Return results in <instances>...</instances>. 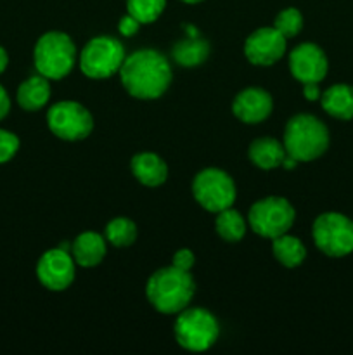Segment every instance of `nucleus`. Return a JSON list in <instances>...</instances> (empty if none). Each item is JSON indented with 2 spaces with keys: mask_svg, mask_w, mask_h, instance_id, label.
<instances>
[{
  "mask_svg": "<svg viewBox=\"0 0 353 355\" xmlns=\"http://www.w3.org/2000/svg\"><path fill=\"white\" fill-rule=\"evenodd\" d=\"M138 28H141V23L128 12L125 14L120 19V23H118V31H120L123 37H132V35L137 33Z\"/></svg>",
  "mask_w": 353,
  "mask_h": 355,
  "instance_id": "obj_28",
  "label": "nucleus"
},
{
  "mask_svg": "<svg viewBox=\"0 0 353 355\" xmlns=\"http://www.w3.org/2000/svg\"><path fill=\"white\" fill-rule=\"evenodd\" d=\"M196 293V283L189 270L170 266L152 274L145 284L149 304L165 315H173L189 307Z\"/></svg>",
  "mask_w": 353,
  "mask_h": 355,
  "instance_id": "obj_2",
  "label": "nucleus"
},
{
  "mask_svg": "<svg viewBox=\"0 0 353 355\" xmlns=\"http://www.w3.org/2000/svg\"><path fill=\"white\" fill-rule=\"evenodd\" d=\"M311 236L324 255L343 259L353 253V220L338 211L318 215L311 227Z\"/></svg>",
  "mask_w": 353,
  "mask_h": 355,
  "instance_id": "obj_8",
  "label": "nucleus"
},
{
  "mask_svg": "<svg viewBox=\"0 0 353 355\" xmlns=\"http://www.w3.org/2000/svg\"><path fill=\"white\" fill-rule=\"evenodd\" d=\"M76 52L75 42L62 31H47L35 44L33 61L38 75L48 80H62L75 68Z\"/></svg>",
  "mask_w": 353,
  "mask_h": 355,
  "instance_id": "obj_4",
  "label": "nucleus"
},
{
  "mask_svg": "<svg viewBox=\"0 0 353 355\" xmlns=\"http://www.w3.org/2000/svg\"><path fill=\"white\" fill-rule=\"evenodd\" d=\"M273 28L286 38H294L301 30H303V14H301L296 7L282 9L275 16Z\"/></svg>",
  "mask_w": 353,
  "mask_h": 355,
  "instance_id": "obj_25",
  "label": "nucleus"
},
{
  "mask_svg": "<svg viewBox=\"0 0 353 355\" xmlns=\"http://www.w3.org/2000/svg\"><path fill=\"white\" fill-rule=\"evenodd\" d=\"M173 331L176 343L189 352H206L215 345L220 335L215 315L206 309L199 307H187L179 312Z\"/></svg>",
  "mask_w": 353,
  "mask_h": 355,
  "instance_id": "obj_5",
  "label": "nucleus"
},
{
  "mask_svg": "<svg viewBox=\"0 0 353 355\" xmlns=\"http://www.w3.org/2000/svg\"><path fill=\"white\" fill-rule=\"evenodd\" d=\"M75 259L68 250L54 248L45 252L37 263V277L51 291H64L75 281Z\"/></svg>",
  "mask_w": 353,
  "mask_h": 355,
  "instance_id": "obj_11",
  "label": "nucleus"
},
{
  "mask_svg": "<svg viewBox=\"0 0 353 355\" xmlns=\"http://www.w3.org/2000/svg\"><path fill=\"white\" fill-rule=\"evenodd\" d=\"M182 2H185V3H199V2H203V0H182Z\"/></svg>",
  "mask_w": 353,
  "mask_h": 355,
  "instance_id": "obj_32",
  "label": "nucleus"
},
{
  "mask_svg": "<svg viewBox=\"0 0 353 355\" xmlns=\"http://www.w3.org/2000/svg\"><path fill=\"white\" fill-rule=\"evenodd\" d=\"M296 218L293 205L280 196H269L256 201L248 214V224L255 234L275 239L291 231Z\"/></svg>",
  "mask_w": 353,
  "mask_h": 355,
  "instance_id": "obj_7",
  "label": "nucleus"
},
{
  "mask_svg": "<svg viewBox=\"0 0 353 355\" xmlns=\"http://www.w3.org/2000/svg\"><path fill=\"white\" fill-rule=\"evenodd\" d=\"M192 194L201 208L218 214L234 205L237 189L227 172L220 168H204L194 177Z\"/></svg>",
  "mask_w": 353,
  "mask_h": 355,
  "instance_id": "obj_9",
  "label": "nucleus"
},
{
  "mask_svg": "<svg viewBox=\"0 0 353 355\" xmlns=\"http://www.w3.org/2000/svg\"><path fill=\"white\" fill-rule=\"evenodd\" d=\"M287 38L273 26L258 28L244 42V55L255 66H272L286 54Z\"/></svg>",
  "mask_w": 353,
  "mask_h": 355,
  "instance_id": "obj_13",
  "label": "nucleus"
},
{
  "mask_svg": "<svg viewBox=\"0 0 353 355\" xmlns=\"http://www.w3.org/2000/svg\"><path fill=\"white\" fill-rule=\"evenodd\" d=\"M172 66L161 52L154 49H141L127 55L120 68L123 89L132 97L152 101L161 97L172 83Z\"/></svg>",
  "mask_w": 353,
  "mask_h": 355,
  "instance_id": "obj_1",
  "label": "nucleus"
},
{
  "mask_svg": "<svg viewBox=\"0 0 353 355\" xmlns=\"http://www.w3.org/2000/svg\"><path fill=\"white\" fill-rule=\"evenodd\" d=\"M132 175L145 187H159L168 179V166L156 153H138L130 162Z\"/></svg>",
  "mask_w": 353,
  "mask_h": 355,
  "instance_id": "obj_15",
  "label": "nucleus"
},
{
  "mask_svg": "<svg viewBox=\"0 0 353 355\" xmlns=\"http://www.w3.org/2000/svg\"><path fill=\"white\" fill-rule=\"evenodd\" d=\"M282 144L287 156L298 163H307L320 158L327 151L331 135L324 121L314 114L301 113L287 121Z\"/></svg>",
  "mask_w": 353,
  "mask_h": 355,
  "instance_id": "obj_3",
  "label": "nucleus"
},
{
  "mask_svg": "<svg viewBox=\"0 0 353 355\" xmlns=\"http://www.w3.org/2000/svg\"><path fill=\"white\" fill-rule=\"evenodd\" d=\"M215 229L217 234L227 243H237L244 238L246 234V220L237 210L234 208H225L218 211L217 220H215Z\"/></svg>",
  "mask_w": 353,
  "mask_h": 355,
  "instance_id": "obj_22",
  "label": "nucleus"
},
{
  "mask_svg": "<svg viewBox=\"0 0 353 355\" xmlns=\"http://www.w3.org/2000/svg\"><path fill=\"white\" fill-rule=\"evenodd\" d=\"M47 125L55 137L76 142L92 134L93 116L83 104L76 101H61L48 107Z\"/></svg>",
  "mask_w": 353,
  "mask_h": 355,
  "instance_id": "obj_10",
  "label": "nucleus"
},
{
  "mask_svg": "<svg viewBox=\"0 0 353 355\" xmlns=\"http://www.w3.org/2000/svg\"><path fill=\"white\" fill-rule=\"evenodd\" d=\"M104 238L114 248H128L137 239V225L127 217H116L106 225Z\"/></svg>",
  "mask_w": 353,
  "mask_h": 355,
  "instance_id": "obj_23",
  "label": "nucleus"
},
{
  "mask_svg": "<svg viewBox=\"0 0 353 355\" xmlns=\"http://www.w3.org/2000/svg\"><path fill=\"white\" fill-rule=\"evenodd\" d=\"M51 83L42 75L30 76L19 85L16 94L17 104L26 111H38L51 101Z\"/></svg>",
  "mask_w": 353,
  "mask_h": 355,
  "instance_id": "obj_19",
  "label": "nucleus"
},
{
  "mask_svg": "<svg viewBox=\"0 0 353 355\" xmlns=\"http://www.w3.org/2000/svg\"><path fill=\"white\" fill-rule=\"evenodd\" d=\"M106 238L93 231H87L80 234L71 245V255L75 259L76 266L85 267V269L99 266L104 257H106Z\"/></svg>",
  "mask_w": 353,
  "mask_h": 355,
  "instance_id": "obj_16",
  "label": "nucleus"
},
{
  "mask_svg": "<svg viewBox=\"0 0 353 355\" xmlns=\"http://www.w3.org/2000/svg\"><path fill=\"white\" fill-rule=\"evenodd\" d=\"M19 149V139L16 134L0 128V165L10 162Z\"/></svg>",
  "mask_w": 353,
  "mask_h": 355,
  "instance_id": "obj_26",
  "label": "nucleus"
},
{
  "mask_svg": "<svg viewBox=\"0 0 353 355\" xmlns=\"http://www.w3.org/2000/svg\"><path fill=\"white\" fill-rule=\"evenodd\" d=\"M194 262H196V259H194V253L187 248L179 250V252H176L172 259V266L176 267V269H182V270L192 269Z\"/></svg>",
  "mask_w": 353,
  "mask_h": 355,
  "instance_id": "obj_27",
  "label": "nucleus"
},
{
  "mask_svg": "<svg viewBox=\"0 0 353 355\" xmlns=\"http://www.w3.org/2000/svg\"><path fill=\"white\" fill-rule=\"evenodd\" d=\"M166 0H127V12L141 24H151L163 14Z\"/></svg>",
  "mask_w": 353,
  "mask_h": 355,
  "instance_id": "obj_24",
  "label": "nucleus"
},
{
  "mask_svg": "<svg viewBox=\"0 0 353 355\" xmlns=\"http://www.w3.org/2000/svg\"><path fill=\"white\" fill-rule=\"evenodd\" d=\"M289 69L300 83H320L327 76L329 59L317 44L305 42L291 51Z\"/></svg>",
  "mask_w": 353,
  "mask_h": 355,
  "instance_id": "obj_12",
  "label": "nucleus"
},
{
  "mask_svg": "<svg viewBox=\"0 0 353 355\" xmlns=\"http://www.w3.org/2000/svg\"><path fill=\"white\" fill-rule=\"evenodd\" d=\"M172 55L176 64L182 68H196L203 64L210 55V44L204 38L189 37L173 45Z\"/></svg>",
  "mask_w": 353,
  "mask_h": 355,
  "instance_id": "obj_20",
  "label": "nucleus"
},
{
  "mask_svg": "<svg viewBox=\"0 0 353 355\" xmlns=\"http://www.w3.org/2000/svg\"><path fill=\"white\" fill-rule=\"evenodd\" d=\"M287 153L282 142L273 137H260L251 142L248 149L249 162L260 170H273L277 166H282Z\"/></svg>",
  "mask_w": 353,
  "mask_h": 355,
  "instance_id": "obj_17",
  "label": "nucleus"
},
{
  "mask_svg": "<svg viewBox=\"0 0 353 355\" xmlns=\"http://www.w3.org/2000/svg\"><path fill=\"white\" fill-rule=\"evenodd\" d=\"M322 110L336 120H353V85L336 83L320 96Z\"/></svg>",
  "mask_w": 353,
  "mask_h": 355,
  "instance_id": "obj_18",
  "label": "nucleus"
},
{
  "mask_svg": "<svg viewBox=\"0 0 353 355\" xmlns=\"http://www.w3.org/2000/svg\"><path fill=\"white\" fill-rule=\"evenodd\" d=\"M303 96L307 101H318L322 92L318 89V83H303Z\"/></svg>",
  "mask_w": 353,
  "mask_h": 355,
  "instance_id": "obj_29",
  "label": "nucleus"
},
{
  "mask_svg": "<svg viewBox=\"0 0 353 355\" xmlns=\"http://www.w3.org/2000/svg\"><path fill=\"white\" fill-rule=\"evenodd\" d=\"M10 111V99H9V94H7V90L3 89L2 85H0V120H3V118L9 114Z\"/></svg>",
  "mask_w": 353,
  "mask_h": 355,
  "instance_id": "obj_30",
  "label": "nucleus"
},
{
  "mask_svg": "<svg viewBox=\"0 0 353 355\" xmlns=\"http://www.w3.org/2000/svg\"><path fill=\"white\" fill-rule=\"evenodd\" d=\"M272 253L277 262L282 263L287 269H294V267L301 266L307 259V248H305L303 243L294 238V236H289L287 232L272 239Z\"/></svg>",
  "mask_w": 353,
  "mask_h": 355,
  "instance_id": "obj_21",
  "label": "nucleus"
},
{
  "mask_svg": "<svg viewBox=\"0 0 353 355\" xmlns=\"http://www.w3.org/2000/svg\"><path fill=\"white\" fill-rule=\"evenodd\" d=\"M7 64H9V55H7V51L3 47H0V75L6 71Z\"/></svg>",
  "mask_w": 353,
  "mask_h": 355,
  "instance_id": "obj_31",
  "label": "nucleus"
},
{
  "mask_svg": "<svg viewBox=\"0 0 353 355\" xmlns=\"http://www.w3.org/2000/svg\"><path fill=\"white\" fill-rule=\"evenodd\" d=\"M125 47L118 38L100 35L92 38L80 52V69L92 80L111 78L120 73L125 61Z\"/></svg>",
  "mask_w": 353,
  "mask_h": 355,
  "instance_id": "obj_6",
  "label": "nucleus"
},
{
  "mask_svg": "<svg viewBox=\"0 0 353 355\" xmlns=\"http://www.w3.org/2000/svg\"><path fill=\"white\" fill-rule=\"evenodd\" d=\"M273 111V99L265 89L249 87L241 90L232 103V113L239 121L256 125L265 121Z\"/></svg>",
  "mask_w": 353,
  "mask_h": 355,
  "instance_id": "obj_14",
  "label": "nucleus"
}]
</instances>
